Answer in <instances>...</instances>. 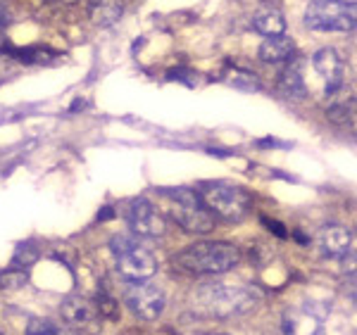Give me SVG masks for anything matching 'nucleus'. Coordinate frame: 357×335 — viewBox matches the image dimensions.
<instances>
[{
	"mask_svg": "<svg viewBox=\"0 0 357 335\" xmlns=\"http://www.w3.org/2000/svg\"><path fill=\"white\" fill-rule=\"evenodd\" d=\"M126 307L131 309V314L138 316L143 321H155L162 316L167 297L165 290L158 288L155 283L148 281H134L129 288H126Z\"/></svg>",
	"mask_w": 357,
	"mask_h": 335,
	"instance_id": "7",
	"label": "nucleus"
},
{
	"mask_svg": "<svg viewBox=\"0 0 357 335\" xmlns=\"http://www.w3.org/2000/svg\"><path fill=\"white\" fill-rule=\"evenodd\" d=\"M217 335H224V333H217Z\"/></svg>",
	"mask_w": 357,
	"mask_h": 335,
	"instance_id": "26",
	"label": "nucleus"
},
{
	"mask_svg": "<svg viewBox=\"0 0 357 335\" xmlns=\"http://www.w3.org/2000/svg\"><path fill=\"white\" fill-rule=\"evenodd\" d=\"M200 200L212 215L227 221H243L250 212V195L245 188L227 181H207L200 186Z\"/></svg>",
	"mask_w": 357,
	"mask_h": 335,
	"instance_id": "4",
	"label": "nucleus"
},
{
	"mask_svg": "<svg viewBox=\"0 0 357 335\" xmlns=\"http://www.w3.org/2000/svg\"><path fill=\"white\" fill-rule=\"evenodd\" d=\"M96 307H98V314H100V316H107V319H117V316H119L117 302H114V299H112L110 295H105V293H100V295H98Z\"/></svg>",
	"mask_w": 357,
	"mask_h": 335,
	"instance_id": "21",
	"label": "nucleus"
},
{
	"mask_svg": "<svg viewBox=\"0 0 357 335\" xmlns=\"http://www.w3.org/2000/svg\"><path fill=\"white\" fill-rule=\"evenodd\" d=\"M312 67L321 79H326V95L336 93L343 86V74H345V62L338 50L333 48H321L312 55Z\"/></svg>",
	"mask_w": 357,
	"mask_h": 335,
	"instance_id": "9",
	"label": "nucleus"
},
{
	"mask_svg": "<svg viewBox=\"0 0 357 335\" xmlns=\"http://www.w3.org/2000/svg\"><path fill=\"white\" fill-rule=\"evenodd\" d=\"M0 335H5V333H0Z\"/></svg>",
	"mask_w": 357,
	"mask_h": 335,
	"instance_id": "27",
	"label": "nucleus"
},
{
	"mask_svg": "<svg viewBox=\"0 0 357 335\" xmlns=\"http://www.w3.org/2000/svg\"><path fill=\"white\" fill-rule=\"evenodd\" d=\"M112 255L117 259V269L131 281H146L158 271V259L151 250L141 245L131 235H114L110 240Z\"/></svg>",
	"mask_w": 357,
	"mask_h": 335,
	"instance_id": "5",
	"label": "nucleus"
},
{
	"mask_svg": "<svg viewBox=\"0 0 357 335\" xmlns=\"http://www.w3.org/2000/svg\"><path fill=\"white\" fill-rule=\"evenodd\" d=\"M186 77H193V72H186V69H172V72H169V79H178V81H183V84L193 86L195 81L186 79Z\"/></svg>",
	"mask_w": 357,
	"mask_h": 335,
	"instance_id": "23",
	"label": "nucleus"
},
{
	"mask_svg": "<svg viewBox=\"0 0 357 335\" xmlns=\"http://www.w3.org/2000/svg\"><path fill=\"white\" fill-rule=\"evenodd\" d=\"M279 86H281V93L289 95V98H305V81H303V74H301V65L298 62H293V65H289L281 72L279 77Z\"/></svg>",
	"mask_w": 357,
	"mask_h": 335,
	"instance_id": "14",
	"label": "nucleus"
},
{
	"mask_svg": "<svg viewBox=\"0 0 357 335\" xmlns=\"http://www.w3.org/2000/svg\"><path fill=\"white\" fill-rule=\"evenodd\" d=\"M317 242H319V250L326 257H345L353 247V233H350V228L331 224V226H324L319 231Z\"/></svg>",
	"mask_w": 357,
	"mask_h": 335,
	"instance_id": "11",
	"label": "nucleus"
},
{
	"mask_svg": "<svg viewBox=\"0 0 357 335\" xmlns=\"http://www.w3.org/2000/svg\"><path fill=\"white\" fill-rule=\"evenodd\" d=\"M91 17L98 26H112L122 17V5L119 0H96L91 8Z\"/></svg>",
	"mask_w": 357,
	"mask_h": 335,
	"instance_id": "15",
	"label": "nucleus"
},
{
	"mask_svg": "<svg viewBox=\"0 0 357 335\" xmlns=\"http://www.w3.org/2000/svg\"><path fill=\"white\" fill-rule=\"evenodd\" d=\"M314 335H324V331H321V328H317V331H314Z\"/></svg>",
	"mask_w": 357,
	"mask_h": 335,
	"instance_id": "25",
	"label": "nucleus"
},
{
	"mask_svg": "<svg viewBox=\"0 0 357 335\" xmlns=\"http://www.w3.org/2000/svg\"><path fill=\"white\" fill-rule=\"evenodd\" d=\"M238 262H241L238 247L222 240L193 242V245L183 247L174 257V264H178L181 269L191 271V274H207V276L227 274V271L238 267Z\"/></svg>",
	"mask_w": 357,
	"mask_h": 335,
	"instance_id": "1",
	"label": "nucleus"
},
{
	"mask_svg": "<svg viewBox=\"0 0 357 335\" xmlns=\"http://www.w3.org/2000/svg\"><path fill=\"white\" fill-rule=\"evenodd\" d=\"M162 195L169 202L174 221L188 233H210L215 228V215L203 205L200 195L191 188H162Z\"/></svg>",
	"mask_w": 357,
	"mask_h": 335,
	"instance_id": "2",
	"label": "nucleus"
},
{
	"mask_svg": "<svg viewBox=\"0 0 357 335\" xmlns=\"http://www.w3.org/2000/svg\"><path fill=\"white\" fill-rule=\"evenodd\" d=\"M110 217H112V210H110V207H105V212L100 215V219H110Z\"/></svg>",
	"mask_w": 357,
	"mask_h": 335,
	"instance_id": "24",
	"label": "nucleus"
},
{
	"mask_svg": "<svg viewBox=\"0 0 357 335\" xmlns=\"http://www.w3.org/2000/svg\"><path fill=\"white\" fill-rule=\"evenodd\" d=\"M26 335H79L74 326H65V323H55L50 319H31L26 326Z\"/></svg>",
	"mask_w": 357,
	"mask_h": 335,
	"instance_id": "16",
	"label": "nucleus"
},
{
	"mask_svg": "<svg viewBox=\"0 0 357 335\" xmlns=\"http://www.w3.org/2000/svg\"><path fill=\"white\" fill-rule=\"evenodd\" d=\"M296 55V43H293V38L284 36V33H279V36H267L264 38V43L260 45V60L262 62H289L291 57Z\"/></svg>",
	"mask_w": 357,
	"mask_h": 335,
	"instance_id": "12",
	"label": "nucleus"
},
{
	"mask_svg": "<svg viewBox=\"0 0 357 335\" xmlns=\"http://www.w3.org/2000/svg\"><path fill=\"white\" fill-rule=\"evenodd\" d=\"M126 224H129V228L136 235H143V238H160L167 231L165 217L146 198H136L129 202V207H126Z\"/></svg>",
	"mask_w": 357,
	"mask_h": 335,
	"instance_id": "8",
	"label": "nucleus"
},
{
	"mask_svg": "<svg viewBox=\"0 0 357 335\" xmlns=\"http://www.w3.org/2000/svg\"><path fill=\"white\" fill-rule=\"evenodd\" d=\"M198 299L217 316H234L250 311L260 302V293L248 286H229V283H205Z\"/></svg>",
	"mask_w": 357,
	"mask_h": 335,
	"instance_id": "3",
	"label": "nucleus"
},
{
	"mask_svg": "<svg viewBox=\"0 0 357 335\" xmlns=\"http://www.w3.org/2000/svg\"><path fill=\"white\" fill-rule=\"evenodd\" d=\"M36 259H38L36 247H33L31 242H20L17 250H15V255H13V267L26 269V267H31V264H36Z\"/></svg>",
	"mask_w": 357,
	"mask_h": 335,
	"instance_id": "18",
	"label": "nucleus"
},
{
	"mask_svg": "<svg viewBox=\"0 0 357 335\" xmlns=\"http://www.w3.org/2000/svg\"><path fill=\"white\" fill-rule=\"evenodd\" d=\"M17 60L22 62H36V65H41V62H48L50 57H57L55 50H48V48H24V50H10Z\"/></svg>",
	"mask_w": 357,
	"mask_h": 335,
	"instance_id": "19",
	"label": "nucleus"
},
{
	"mask_svg": "<svg viewBox=\"0 0 357 335\" xmlns=\"http://www.w3.org/2000/svg\"><path fill=\"white\" fill-rule=\"evenodd\" d=\"M60 314L69 326H86V323H93L100 319L96 302H91L89 297H82V295H69L62 299Z\"/></svg>",
	"mask_w": 357,
	"mask_h": 335,
	"instance_id": "10",
	"label": "nucleus"
},
{
	"mask_svg": "<svg viewBox=\"0 0 357 335\" xmlns=\"http://www.w3.org/2000/svg\"><path fill=\"white\" fill-rule=\"evenodd\" d=\"M26 283H29V276H26L24 269L10 267V269H5L3 274H0V290H8V293L22 290Z\"/></svg>",
	"mask_w": 357,
	"mask_h": 335,
	"instance_id": "17",
	"label": "nucleus"
},
{
	"mask_svg": "<svg viewBox=\"0 0 357 335\" xmlns=\"http://www.w3.org/2000/svg\"><path fill=\"white\" fill-rule=\"evenodd\" d=\"M229 84L241 91H260V81H257V77L252 72H245V69H234Z\"/></svg>",
	"mask_w": 357,
	"mask_h": 335,
	"instance_id": "20",
	"label": "nucleus"
},
{
	"mask_svg": "<svg viewBox=\"0 0 357 335\" xmlns=\"http://www.w3.org/2000/svg\"><path fill=\"white\" fill-rule=\"evenodd\" d=\"M252 29L262 36H279V33L286 31V20L279 10H262L252 17Z\"/></svg>",
	"mask_w": 357,
	"mask_h": 335,
	"instance_id": "13",
	"label": "nucleus"
},
{
	"mask_svg": "<svg viewBox=\"0 0 357 335\" xmlns=\"http://www.w3.org/2000/svg\"><path fill=\"white\" fill-rule=\"evenodd\" d=\"M305 24L314 31H350L355 26V3L312 0L305 10Z\"/></svg>",
	"mask_w": 357,
	"mask_h": 335,
	"instance_id": "6",
	"label": "nucleus"
},
{
	"mask_svg": "<svg viewBox=\"0 0 357 335\" xmlns=\"http://www.w3.org/2000/svg\"><path fill=\"white\" fill-rule=\"evenodd\" d=\"M262 224H264V226H267L269 231H272L274 235H279V238H289V231H286L284 224L274 221V219H267V217H262Z\"/></svg>",
	"mask_w": 357,
	"mask_h": 335,
	"instance_id": "22",
	"label": "nucleus"
}]
</instances>
